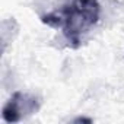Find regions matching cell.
Wrapping results in <instances>:
<instances>
[{"instance_id":"6da1fadb","label":"cell","mask_w":124,"mask_h":124,"mask_svg":"<svg viewBox=\"0 0 124 124\" xmlns=\"http://www.w3.org/2000/svg\"><path fill=\"white\" fill-rule=\"evenodd\" d=\"M99 0H67L60 9L41 16L42 23L60 29L72 48H79L99 21Z\"/></svg>"},{"instance_id":"7a4b0ae2","label":"cell","mask_w":124,"mask_h":124,"mask_svg":"<svg viewBox=\"0 0 124 124\" xmlns=\"http://www.w3.org/2000/svg\"><path fill=\"white\" fill-rule=\"evenodd\" d=\"M39 109V99L35 95L15 92L2 109V117L6 123H19L25 117L32 115Z\"/></svg>"},{"instance_id":"3957f363","label":"cell","mask_w":124,"mask_h":124,"mask_svg":"<svg viewBox=\"0 0 124 124\" xmlns=\"http://www.w3.org/2000/svg\"><path fill=\"white\" fill-rule=\"evenodd\" d=\"M73 123H92V120H91V118H85V117H79V118H76Z\"/></svg>"}]
</instances>
